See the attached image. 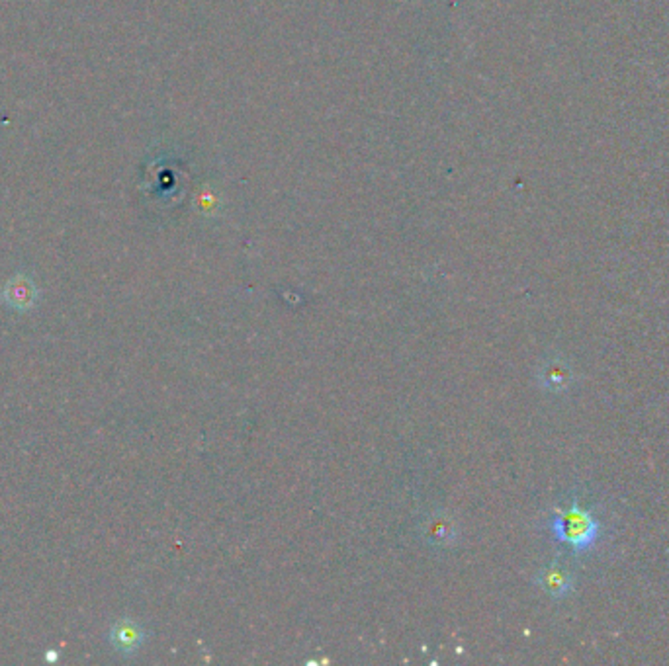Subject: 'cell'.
Wrapping results in <instances>:
<instances>
[{"instance_id": "cell-1", "label": "cell", "mask_w": 669, "mask_h": 666, "mask_svg": "<svg viewBox=\"0 0 669 666\" xmlns=\"http://www.w3.org/2000/svg\"><path fill=\"white\" fill-rule=\"evenodd\" d=\"M550 532L558 542L570 545L575 554H583L595 545L601 536V524L592 512L580 507L577 499H574L570 508L552 514Z\"/></svg>"}, {"instance_id": "cell-4", "label": "cell", "mask_w": 669, "mask_h": 666, "mask_svg": "<svg viewBox=\"0 0 669 666\" xmlns=\"http://www.w3.org/2000/svg\"><path fill=\"white\" fill-rule=\"evenodd\" d=\"M145 641V631L143 627L133 622V619H120L118 624H114L110 631V643L118 652L130 654L135 652Z\"/></svg>"}, {"instance_id": "cell-6", "label": "cell", "mask_w": 669, "mask_h": 666, "mask_svg": "<svg viewBox=\"0 0 669 666\" xmlns=\"http://www.w3.org/2000/svg\"><path fill=\"white\" fill-rule=\"evenodd\" d=\"M425 536L427 539H430V544L445 545L457 537V527L445 514H437L433 518H429L425 526Z\"/></svg>"}, {"instance_id": "cell-2", "label": "cell", "mask_w": 669, "mask_h": 666, "mask_svg": "<svg viewBox=\"0 0 669 666\" xmlns=\"http://www.w3.org/2000/svg\"><path fill=\"white\" fill-rule=\"evenodd\" d=\"M537 584L552 598L560 600L574 590V577L568 569H564L558 561H554L538 571Z\"/></svg>"}, {"instance_id": "cell-3", "label": "cell", "mask_w": 669, "mask_h": 666, "mask_svg": "<svg viewBox=\"0 0 669 666\" xmlns=\"http://www.w3.org/2000/svg\"><path fill=\"white\" fill-rule=\"evenodd\" d=\"M38 295L40 293H38L36 284H33V280L24 274H18L14 275V278H10L3 292L5 302L10 307L18 309V311H28V309L36 305Z\"/></svg>"}, {"instance_id": "cell-5", "label": "cell", "mask_w": 669, "mask_h": 666, "mask_svg": "<svg viewBox=\"0 0 669 666\" xmlns=\"http://www.w3.org/2000/svg\"><path fill=\"white\" fill-rule=\"evenodd\" d=\"M572 379H574L572 367L560 358L547 360L538 370L540 385L544 389H548V392H554V393H560V392H564V389H568L570 383H572Z\"/></svg>"}]
</instances>
